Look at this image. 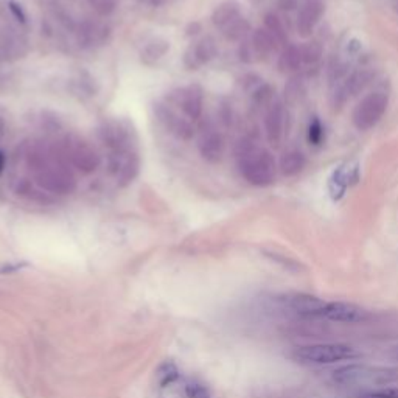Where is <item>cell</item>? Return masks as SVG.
Instances as JSON below:
<instances>
[{"instance_id": "603a6c76", "label": "cell", "mask_w": 398, "mask_h": 398, "mask_svg": "<svg viewBox=\"0 0 398 398\" xmlns=\"http://www.w3.org/2000/svg\"><path fill=\"white\" fill-rule=\"evenodd\" d=\"M353 398H398V386H381V388L359 390Z\"/></svg>"}, {"instance_id": "d6986e66", "label": "cell", "mask_w": 398, "mask_h": 398, "mask_svg": "<svg viewBox=\"0 0 398 398\" xmlns=\"http://www.w3.org/2000/svg\"><path fill=\"white\" fill-rule=\"evenodd\" d=\"M305 165H307V159H305L303 153L298 151V149H290V151H286L282 158H280L278 168L283 176L292 178L301 173Z\"/></svg>"}, {"instance_id": "d6a6232c", "label": "cell", "mask_w": 398, "mask_h": 398, "mask_svg": "<svg viewBox=\"0 0 398 398\" xmlns=\"http://www.w3.org/2000/svg\"><path fill=\"white\" fill-rule=\"evenodd\" d=\"M164 2H165V0H151V3H153L154 6H159V5H162Z\"/></svg>"}, {"instance_id": "7a4b0ae2", "label": "cell", "mask_w": 398, "mask_h": 398, "mask_svg": "<svg viewBox=\"0 0 398 398\" xmlns=\"http://www.w3.org/2000/svg\"><path fill=\"white\" fill-rule=\"evenodd\" d=\"M333 381L345 388H361V390L381 388L398 381V370L390 367L348 364L333 373Z\"/></svg>"}, {"instance_id": "5b68a950", "label": "cell", "mask_w": 398, "mask_h": 398, "mask_svg": "<svg viewBox=\"0 0 398 398\" xmlns=\"http://www.w3.org/2000/svg\"><path fill=\"white\" fill-rule=\"evenodd\" d=\"M388 109V97L381 92H373L364 97L353 111V124L359 131H369L381 120Z\"/></svg>"}, {"instance_id": "5bb4252c", "label": "cell", "mask_w": 398, "mask_h": 398, "mask_svg": "<svg viewBox=\"0 0 398 398\" xmlns=\"http://www.w3.org/2000/svg\"><path fill=\"white\" fill-rule=\"evenodd\" d=\"M283 124H285V112L280 102H272L267 108L265 115V133L266 139L272 146H278L283 137Z\"/></svg>"}, {"instance_id": "9c48e42d", "label": "cell", "mask_w": 398, "mask_h": 398, "mask_svg": "<svg viewBox=\"0 0 398 398\" xmlns=\"http://www.w3.org/2000/svg\"><path fill=\"white\" fill-rule=\"evenodd\" d=\"M370 313L361 305L352 302H327L322 319L336 323H363L369 321Z\"/></svg>"}, {"instance_id": "3957f363", "label": "cell", "mask_w": 398, "mask_h": 398, "mask_svg": "<svg viewBox=\"0 0 398 398\" xmlns=\"http://www.w3.org/2000/svg\"><path fill=\"white\" fill-rule=\"evenodd\" d=\"M64 160L67 159L62 151L58 158L53 154L48 164L35 171L36 184L48 193H55V195H70L77 190V178L68 170Z\"/></svg>"}, {"instance_id": "f1b7e54d", "label": "cell", "mask_w": 398, "mask_h": 398, "mask_svg": "<svg viewBox=\"0 0 398 398\" xmlns=\"http://www.w3.org/2000/svg\"><path fill=\"white\" fill-rule=\"evenodd\" d=\"M322 124L321 122L317 120V118H314L313 122L310 123V129H308V139L310 142L313 143V145H319L321 140H322Z\"/></svg>"}, {"instance_id": "484cf974", "label": "cell", "mask_w": 398, "mask_h": 398, "mask_svg": "<svg viewBox=\"0 0 398 398\" xmlns=\"http://www.w3.org/2000/svg\"><path fill=\"white\" fill-rule=\"evenodd\" d=\"M78 35H79V42L92 44V42H95L98 39H102L103 31H100V28L93 22L84 21L83 23L79 25Z\"/></svg>"}, {"instance_id": "9a60e30c", "label": "cell", "mask_w": 398, "mask_h": 398, "mask_svg": "<svg viewBox=\"0 0 398 398\" xmlns=\"http://www.w3.org/2000/svg\"><path fill=\"white\" fill-rule=\"evenodd\" d=\"M139 171H140L139 154H137L135 151L126 153L123 155L120 168H118V171L115 174L117 185L120 187V189H124V187L131 185L135 180V178L139 176Z\"/></svg>"}, {"instance_id": "ac0fdd59", "label": "cell", "mask_w": 398, "mask_h": 398, "mask_svg": "<svg viewBox=\"0 0 398 398\" xmlns=\"http://www.w3.org/2000/svg\"><path fill=\"white\" fill-rule=\"evenodd\" d=\"M277 44L278 42L276 41V37H274L266 28H257L254 31L251 47L254 55L260 56V58H267L272 52H276Z\"/></svg>"}, {"instance_id": "ba28073f", "label": "cell", "mask_w": 398, "mask_h": 398, "mask_svg": "<svg viewBox=\"0 0 398 398\" xmlns=\"http://www.w3.org/2000/svg\"><path fill=\"white\" fill-rule=\"evenodd\" d=\"M168 100L176 104L190 120H198L202 114L204 92L199 84H190L187 87H179L168 93Z\"/></svg>"}, {"instance_id": "8fae6325", "label": "cell", "mask_w": 398, "mask_h": 398, "mask_svg": "<svg viewBox=\"0 0 398 398\" xmlns=\"http://www.w3.org/2000/svg\"><path fill=\"white\" fill-rule=\"evenodd\" d=\"M218 56V46L211 36H204L185 50L184 53V66L189 70H198L199 67L205 64Z\"/></svg>"}, {"instance_id": "836d02e7", "label": "cell", "mask_w": 398, "mask_h": 398, "mask_svg": "<svg viewBox=\"0 0 398 398\" xmlns=\"http://www.w3.org/2000/svg\"><path fill=\"white\" fill-rule=\"evenodd\" d=\"M395 358L398 359V348H397V350H395Z\"/></svg>"}, {"instance_id": "e0dca14e", "label": "cell", "mask_w": 398, "mask_h": 398, "mask_svg": "<svg viewBox=\"0 0 398 398\" xmlns=\"http://www.w3.org/2000/svg\"><path fill=\"white\" fill-rule=\"evenodd\" d=\"M171 44L170 41L164 39V37H154L149 41L140 52V61L145 66H154L155 62L160 61L164 56L170 52Z\"/></svg>"}, {"instance_id": "7402d4cb", "label": "cell", "mask_w": 398, "mask_h": 398, "mask_svg": "<svg viewBox=\"0 0 398 398\" xmlns=\"http://www.w3.org/2000/svg\"><path fill=\"white\" fill-rule=\"evenodd\" d=\"M370 79H372V75L367 70H361V72L353 73L352 77L347 79V83L344 84L348 97L357 95V93L363 92L366 89V86L370 83Z\"/></svg>"}, {"instance_id": "f546056e", "label": "cell", "mask_w": 398, "mask_h": 398, "mask_svg": "<svg viewBox=\"0 0 398 398\" xmlns=\"http://www.w3.org/2000/svg\"><path fill=\"white\" fill-rule=\"evenodd\" d=\"M8 10L11 11V15L16 17V21H19L21 23L27 22V15H25V11L22 10L21 5L16 3V2H12V0H10V2H8Z\"/></svg>"}, {"instance_id": "8992f818", "label": "cell", "mask_w": 398, "mask_h": 398, "mask_svg": "<svg viewBox=\"0 0 398 398\" xmlns=\"http://www.w3.org/2000/svg\"><path fill=\"white\" fill-rule=\"evenodd\" d=\"M64 143V153L68 164L77 168L78 171L83 174H91L98 170L102 165V159H100L98 153L93 149L89 143L84 142L79 137H73V139H67Z\"/></svg>"}, {"instance_id": "4dcf8cb0", "label": "cell", "mask_w": 398, "mask_h": 398, "mask_svg": "<svg viewBox=\"0 0 398 398\" xmlns=\"http://www.w3.org/2000/svg\"><path fill=\"white\" fill-rule=\"evenodd\" d=\"M199 31H201V25H199V22H191L189 27L185 28V35L187 36H196Z\"/></svg>"}, {"instance_id": "44dd1931", "label": "cell", "mask_w": 398, "mask_h": 398, "mask_svg": "<svg viewBox=\"0 0 398 398\" xmlns=\"http://www.w3.org/2000/svg\"><path fill=\"white\" fill-rule=\"evenodd\" d=\"M249 30H251V25H249V22L245 17L240 16V17H236L235 21L230 22L229 25H226V27L221 30V33L227 41L236 42V41L245 39L249 33Z\"/></svg>"}, {"instance_id": "52a82bcc", "label": "cell", "mask_w": 398, "mask_h": 398, "mask_svg": "<svg viewBox=\"0 0 398 398\" xmlns=\"http://www.w3.org/2000/svg\"><path fill=\"white\" fill-rule=\"evenodd\" d=\"M280 303L283 305V308L305 319H322L327 301L305 292H292L280 297Z\"/></svg>"}, {"instance_id": "7c38bea8", "label": "cell", "mask_w": 398, "mask_h": 398, "mask_svg": "<svg viewBox=\"0 0 398 398\" xmlns=\"http://www.w3.org/2000/svg\"><path fill=\"white\" fill-rule=\"evenodd\" d=\"M224 139L221 133H218L215 128H204L201 137L198 140V151L201 154L204 160L210 162V164H216L220 162L224 155Z\"/></svg>"}, {"instance_id": "277c9868", "label": "cell", "mask_w": 398, "mask_h": 398, "mask_svg": "<svg viewBox=\"0 0 398 398\" xmlns=\"http://www.w3.org/2000/svg\"><path fill=\"white\" fill-rule=\"evenodd\" d=\"M359 357L357 348L347 344H311L298 347L294 358L302 364L330 366L341 361H353Z\"/></svg>"}, {"instance_id": "4fadbf2b", "label": "cell", "mask_w": 398, "mask_h": 398, "mask_svg": "<svg viewBox=\"0 0 398 398\" xmlns=\"http://www.w3.org/2000/svg\"><path fill=\"white\" fill-rule=\"evenodd\" d=\"M323 11H325V5H323L322 0H305L297 15L298 35L303 37L311 36L316 25L319 23Z\"/></svg>"}, {"instance_id": "cb8c5ba5", "label": "cell", "mask_w": 398, "mask_h": 398, "mask_svg": "<svg viewBox=\"0 0 398 398\" xmlns=\"http://www.w3.org/2000/svg\"><path fill=\"white\" fill-rule=\"evenodd\" d=\"M265 28L269 31V33L276 37V41L278 44H283L286 42V31L282 21H280V17L277 15H274V12H267L265 16Z\"/></svg>"}, {"instance_id": "1f68e13d", "label": "cell", "mask_w": 398, "mask_h": 398, "mask_svg": "<svg viewBox=\"0 0 398 398\" xmlns=\"http://www.w3.org/2000/svg\"><path fill=\"white\" fill-rule=\"evenodd\" d=\"M5 165H6V154H5V151L0 149V174L3 173Z\"/></svg>"}, {"instance_id": "83f0119b", "label": "cell", "mask_w": 398, "mask_h": 398, "mask_svg": "<svg viewBox=\"0 0 398 398\" xmlns=\"http://www.w3.org/2000/svg\"><path fill=\"white\" fill-rule=\"evenodd\" d=\"M254 103L257 106H269L272 104V89L269 86H260L257 91L254 92Z\"/></svg>"}, {"instance_id": "d4e9b609", "label": "cell", "mask_w": 398, "mask_h": 398, "mask_svg": "<svg viewBox=\"0 0 398 398\" xmlns=\"http://www.w3.org/2000/svg\"><path fill=\"white\" fill-rule=\"evenodd\" d=\"M301 52H302L303 64L314 66L322 58V46L317 41L307 42L303 47H301Z\"/></svg>"}, {"instance_id": "ffe728a7", "label": "cell", "mask_w": 398, "mask_h": 398, "mask_svg": "<svg viewBox=\"0 0 398 398\" xmlns=\"http://www.w3.org/2000/svg\"><path fill=\"white\" fill-rule=\"evenodd\" d=\"M302 64H303V59H302L301 47L286 46V48L283 50V53H282V56H280V61H278L280 68H282V70H286V72H296L302 67Z\"/></svg>"}, {"instance_id": "30bf717a", "label": "cell", "mask_w": 398, "mask_h": 398, "mask_svg": "<svg viewBox=\"0 0 398 398\" xmlns=\"http://www.w3.org/2000/svg\"><path fill=\"white\" fill-rule=\"evenodd\" d=\"M98 137L104 143V146L111 149V153L122 154L134 151L129 129L120 122H104L98 128Z\"/></svg>"}, {"instance_id": "2e32d148", "label": "cell", "mask_w": 398, "mask_h": 398, "mask_svg": "<svg viewBox=\"0 0 398 398\" xmlns=\"http://www.w3.org/2000/svg\"><path fill=\"white\" fill-rule=\"evenodd\" d=\"M241 16V6L236 0H224L220 5L216 6L211 12V23L215 25L216 28L222 30L226 25H229L232 21H235L236 17Z\"/></svg>"}, {"instance_id": "6da1fadb", "label": "cell", "mask_w": 398, "mask_h": 398, "mask_svg": "<svg viewBox=\"0 0 398 398\" xmlns=\"http://www.w3.org/2000/svg\"><path fill=\"white\" fill-rule=\"evenodd\" d=\"M235 154L241 176L251 185L267 187L276 180V162L267 149L257 148L251 139H243Z\"/></svg>"}, {"instance_id": "4316f807", "label": "cell", "mask_w": 398, "mask_h": 398, "mask_svg": "<svg viewBox=\"0 0 398 398\" xmlns=\"http://www.w3.org/2000/svg\"><path fill=\"white\" fill-rule=\"evenodd\" d=\"M86 2L100 16H109L115 10V0H86Z\"/></svg>"}]
</instances>
